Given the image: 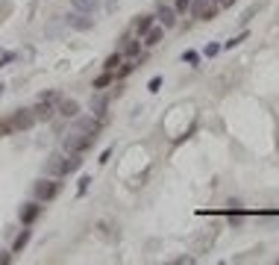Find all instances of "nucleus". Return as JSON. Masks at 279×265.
Listing matches in <instances>:
<instances>
[{"label":"nucleus","instance_id":"1","mask_svg":"<svg viewBox=\"0 0 279 265\" xmlns=\"http://www.w3.org/2000/svg\"><path fill=\"white\" fill-rule=\"evenodd\" d=\"M91 141H94V136H91V133L77 130V133H71L68 139H65V150H68V153H83V150H88V147H91Z\"/></svg>","mask_w":279,"mask_h":265},{"label":"nucleus","instance_id":"2","mask_svg":"<svg viewBox=\"0 0 279 265\" xmlns=\"http://www.w3.org/2000/svg\"><path fill=\"white\" fill-rule=\"evenodd\" d=\"M218 9H221L218 0H197V3H191V12L200 21H212V18L218 15Z\"/></svg>","mask_w":279,"mask_h":265},{"label":"nucleus","instance_id":"3","mask_svg":"<svg viewBox=\"0 0 279 265\" xmlns=\"http://www.w3.org/2000/svg\"><path fill=\"white\" fill-rule=\"evenodd\" d=\"M47 174L50 177H65L68 174V153H53L47 159Z\"/></svg>","mask_w":279,"mask_h":265},{"label":"nucleus","instance_id":"4","mask_svg":"<svg viewBox=\"0 0 279 265\" xmlns=\"http://www.w3.org/2000/svg\"><path fill=\"white\" fill-rule=\"evenodd\" d=\"M59 194V183L56 180H38L35 183V197L38 200H53Z\"/></svg>","mask_w":279,"mask_h":265},{"label":"nucleus","instance_id":"5","mask_svg":"<svg viewBox=\"0 0 279 265\" xmlns=\"http://www.w3.org/2000/svg\"><path fill=\"white\" fill-rule=\"evenodd\" d=\"M33 124H35L33 109H18L15 115H12V130H30Z\"/></svg>","mask_w":279,"mask_h":265},{"label":"nucleus","instance_id":"6","mask_svg":"<svg viewBox=\"0 0 279 265\" xmlns=\"http://www.w3.org/2000/svg\"><path fill=\"white\" fill-rule=\"evenodd\" d=\"M38 215H41V203H38V200L24 203V206H21V224H24V227H30Z\"/></svg>","mask_w":279,"mask_h":265},{"label":"nucleus","instance_id":"7","mask_svg":"<svg viewBox=\"0 0 279 265\" xmlns=\"http://www.w3.org/2000/svg\"><path fill=\"white\" fill-rule=\"evenodd\" d=\"M156 18L162 21V27H168V30L176 27V9H174V6H165V3H162V6H159V12H156Z\"/></svg>","mask_w":279,"mask_h":265},{"label":"nucleus","instance_id":"8","mask_svg":"<svg viewBox=\"0 0 279 265\" xmlns=\"http://www.w3.org/2000/svg\"><path fill=\"white\" fill-rule=\"evenodd\" d=\"M59 115H62V118H77V115H80V103H77L74 97L59 100Z\"/></svg>","mask_w":279,"mask_h":265},{"label":"nucleus","instance_id":"9","mask_svg":"<svg viewBox=\"0 0 279 265\" xmlns=\"http://www.w3.org/2000/svg\"><path fill=\"white\" fill-rule=\"evenodd\" d=\"M33 115H35V121H47V118L53 115V103H50V100H41V97H38V103L33 106Z\"/></svg>","mask_w":279,"mask_h":265},{"label":"nucleus","instance_id":"10","mask_svg":"<svg viewBox=\"0 0 279 265\" xmlns=\"http://www.w3.org/2000/svg\"><path fill=\"white\" fill-rule=\"evenodd\" d=\"M106 109H109V97H106V94H100V91H97V94L91 97V112H94L97 118H103V115H106Z\"/></svg>","mask_w":279,"mask_h":265},{"label":"nucleus","instance_id":"11","mask_svg":"<svg viewBox=\"0 0 279 265\" xmlns=\"http://www.w3.org/2000/svg\"><path fill=\"white\" fill-rule=\"evenodd\" d=\"M121 53H123V56H138V53H141V41H138V38H132V35H126V38H123Z\"/></svg>","mask_w":279,"mask_h":265},{"label":"nucleus","instance_id":"12","mask_svg":"<svg viewBox=\"0 0 279 265\" xmlns=\"http://www.w3.org/2000/svg\"><path fill=\"white\" fill-rule=\"evenodd\" d=\"M153 21H156V15H141L138 21H135V33H138V35H147L150 30H153Z\"/></svg>","mask_w":279,"mask_h":265},{"label":"nucleus","instance_id":"13","mask_svg":"<svg viewBox=\"0 0 279 265\" xmlns=\"http://www.w3.org/2000/svg\"><path fill=\"white\" fill-rule=\"evenodd\" d=\"M115 80H118V77H115V71H103V74H100V77H94V88H97V91H100V88L112 86V83H115Z\"/></svg>","mask_w":279,"mask_h":265},{"label":"nucleus","instance_id":"14","mask_svg":"<svg viewBox=\"0 0 279 265\" xmlns=\"http://www.w3.org/2000/svg\"><path fill=\"white\" fill-rule=\"evenodd\" d=\"M162 35H165V30H162V27H153L150 33L144 35V44H147V47H156L159 41H162Z\"/></svg>","mask_w":279,"mask_h":265},{"label":"nucleus","instance_id":"15","mask_svg":"<svg viewBox=\"0 0 279 265\" xmlns=\"http://www.w3.org/2000/svg\"><path fill=\"white\" fill-rule=\"evenodd\" d=\"M30 245V230H24V233H18V239H15V245H12V253H21L24 247Z\"/></svg>","mask_w":279,"mask_h":265},{"label":"nucleus","instance_id":"16","mask_svg":"<svg viewBox=\"0 0 279 265\" xmlns=\"http://www.w3.org/2000/svg\"><path fill=\"white\" fill-rule=\"evenodd\" d=\"M100 6V0H74V9H80V12H94Z\"/></svg>","mask_w":279,"mask_h":265},{"label":"nucleus","instance_id":"17","mask_svg":"<svg viewBox=\"0 0 279 265\" xmlns=\"http://www.w3.org/2000/svg\"><path fill=\"white\" fill-rule=\"evenodd\" d=\"M121 62H123V53L118 50V53H112V56L103 62V68H106V71H118V65H121Z\"/></svg>","mask_w":279,"mask_h":265},{"label":"nucleus","instance_id":"18","mask_svg":"<svg viewBox=\"0 0 279 265\" xmlns=\"http://www.w3.org/2000/svg\"><path fill=\"white\" fill-rule=\"evenodd\" d=\"M80 130H83V133H91V136H94V133L100 130V121H94V118H88V121H80Z\"/></svg>","mask_w":279,"mask_h":265},{"label":"nucleus","instance_id":"19","mask_svg":"<svg viewBox=\"0 0 279 265\" xmlns=\"http://www.w3.org/2000/svg\"><path fill=\"white\" fill-rule=\"evenodd\" d=\"M80 165H83V159H80V153H68V174H74V171H80Z\"/></svg>","mask_w":279,"mask_h":265},{"label":"nucleus","instance_id":"20","mask_svg":"<svg viewBox=\"0 0 279 265\" xmlns=\"http://www.w3.org/2000/svg\"><path fill=\"white\" fill-rule=\"evenodd\" d=\"M182 62H188V65L197 68V65H200V53H197V50H185V53H182Z\"/></svg>","mask_w":279,"mask_h":265},{"label":"nucleus","instance_id":"21","mask_svg":"<svg viewBox=\"0 0 279 265\" xmlns=\"http://www.w3.org/2000/svg\"><path fill=\"white\" fill-rule=\"evenodd\" d=\"M71 24L80 27V30H88V27H91V21H86V15H74L71 18Z\"/></svg>","mask_w":279,"mask_h":265},{"label":"nucleus","instance_id":"22","mask_svg":"<svg viewBox=\"0 0 279 265\" xmlns=\"http://www.w3.org/2000/svg\"><path fill=\"white\" fill-rule=\"evenodd\" d=\"M247 35H250V33H241V35H235V38H229V41L224 44V47H227V50H232V47H238L241 41H247Z\"/></svg>","mask_w":279,"mask_h":265},{"label":"nucleus","instance_id":"23","mask_svg":"<svg viewBox=\"0 0 279 265\" xmlns=\"http://www.w3.org/2000/svg\"><path fill=\"white\" fill-rule=\"evenodd\" d=\"M138 62H121V68H118V80L121 77H126V74H132V68H135Z\"/></svg>","mask_w":279,"mask_h":265},{"label":"nucleus","instance_id":"24","mask_svg":"<svg viewBox=\"0 0 279 265\" xmlns=\"http://www.w3.org/2000/svg\"><path fill=\"white\" fill-rule=\"evenodd\" d=\"M174 9L179 12V15H185V12L191 9V0H176V3H174Z\"/></svg>","mask_w":279,"mask_h":265},{"label":"nucleus","instance_id":"25","mask_svg":"<svg viewBox=\"0 0 279 265\" xmlns=\"http://www.w3.org/2000/svg\"><path fill=\"white\" fill-rule=\"evenodd\" d=\"M6 133H15V130H12V118L0 121V136H6Z\"/></svg>","mask_w":279,"mask_h":265},{"label":"nucleus","instance_id":"26","mask_svg":"<svg viewBox=\"0 0 279 265\" xmlns=\"http://www.w3.org/2000/svg\"><path fill=\"white\" fill-rule=\"evenodd\" d=\"M203 53L212 59V56H218V53H221V44H206V50H203Z\"/></svg>","mask_w":279,"mask_h":265},{"label":"nucleus","instance_id":"27","mask_svg":"<svg viewBox=\"0 0 279 265\" xmlns=\"http://www.w3.org/2000/svg\"><path fill=\"white\" fill-rule=\"evenodd\" d=\"M38 97H41V100H50V103L59 100V94H56V91H44V94H38Z\"/></svg>","mask_w":279,"mask_h":265},{"label":"nucleus","instance_id":"28","mask_svg":"<svg viewBox=\"0 0 279 265\" xmlns=\"http://www.w3.org/2000/svg\"><path fill=\"white\" fill-rule=\"evenodd\" d=\"M159 86H162V77H153V80L147 83V88H150V91H159Z\"/></svg>","mask_w":279,"mask_h":265},{"label":"nucleus","instance_id":"29","mask_svg":"<svg viewBox=\"0 0 279 265\" xmlns=\"http://www.w3.org/2000/svg\"><path fill=\"white\" fill-rule=\"evenodd\" d=\"M241 218H244L241 212H232V215H229V224H241Z\"/></svg>","mask_w":279,"mask_h":265},{"label":"nucleus","instance_id":"30","mask_svg":"<svg viewBox=\"0 0 279 265\" xmlns=\"http://www.w3.org/2000/svg\"><path fill=\"white\" fill-rule=\"evenodd\" d=\"M12 262V256H9V253H0V265H9Z\"/></svg>","mask_w":279,"mask_h":265},{"label":"nucleus","instance_id":"31","mask_svg":"<svg viewBox=\"0 0 279 265\" xmlns=\"http://www.w3.org/2000/svg\"><path fill=\"white\" fill-rule=\"evenodd\" d=\"M235 0H218V6H232Z\"/></svg>","mask_w":279,"mask_h":265},{"label":"nucleus","instance_id":"32","mask_svg":"<svg viewBox=\"0 0 279 265\" xmlns=\"http://www.w3.org/2000/svg\"><path fill=\"white\" fill-rule=\"evenodd\" d=\"M0 94H3V86H0Z\"/></svg>","mask_w":279,"mask_h":265}]
</instances>
